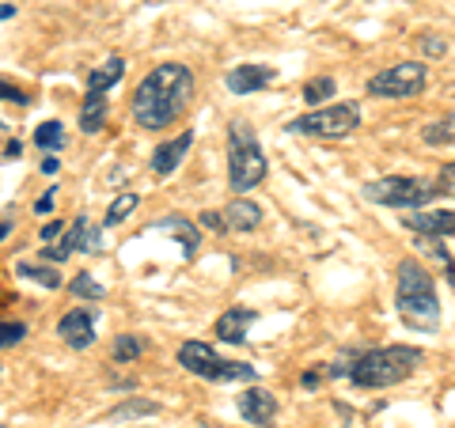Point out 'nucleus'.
<instances>
[{
  "mask_svg": "<svg viewBox=\"0 0 455 428\" xmlns=\"http://www.w3.org/2000/svg\"><path fill=\"white\" fill-rule=\"evenodd\" d=\"M440 194L436 182H421V178H403V175H387V178H376L364 186V197L376 205H387V209H406L414 212L421 205H429L433 197Z\"/></svg>",
  "mask_w": 455,
  "mask_h": 428,
  "instance_id": "6",
  "label": "nucleus"
},
{
  "mask_svg": "<svg viewBox=\"0 0 455 428\" xmlns=\"http://www.w3.org/2000/svg\"><path fill=\"white\" fill-rule=\"evenodd\" d=\"M398 277V292L395 304L403 311V319L410 326H421V330H433L440 322V299H436V277L414 258H403L395 269Z\"/></svg>",
  "mask_w": 455,
  "mask_h": 428,
  "instance_id": "2",
  "label": "nucleus"
},
{
  "mask_svg": "<svg viewBox=\"0 0 455 428\" xmlns=\"http://www.w3.org/2000/svg\"><path fill=\"white\" fill-rule=\"evenodd\" d=\"M425 80H429V73H425L421 61H398V65L383 68V73H376L372 80H368V95H376V99H410V95L425 91Z\"/></svg>",
  "mask_w": 455,
  "mask_h": 428,
  "instance_id": "8",
  "label": "nucleus"
},
{
  "mask_svg": "<svg viewBox=\"0 0 455 428\" xmlns=\"http://www.w3.org/2000/svg\"><path fill=\"white\" fill-rule=\"evenodd\" d=\"M16 273L35 281V284H46V289H61V273H57L53 266H35V262H20Z\"/></svg>",
  "mask_w": 455,
  "mask_h": 428,
  "instance_id": "21",
  "label": "nucleus"
},
{
  "mask_svg": "<svg viewBox=\"0 0 455 428\" xmlns=\"http://www.w3.org/2000/svg\"><path fill=\"white\" fill-rule=\"evenodd\" d=\"M202 224H205V227H212V232H228L220 212H202Z\"/></svg>",
  "mask_w": 455,
  "mask_h": 428,
  "instance_id": "34",
  "label": "nucleus"
},
{
  "mask_svg": "<svg viewBox=\"0 0 455 428\" xmlns=\"http://www.w3.org/2000/svg\"><path fill=\"white\" fill-rule=\"evenodd\" d=\"M0 99H8V103H27V95L8 80H0Z\"/></svg>",
  "mask_w": 455,
  "mask_h": 428,
  "instance_id": "33",
  "label": "nucleus"
},
{
  "mask_svg": "<svg viewBox=\"0 0 455 428\" xmlns=\"http://www.w3.org/2000/svg\"><path fill=\"white\" fill-rule=\"evenodd\" d=\"M61 247H68V250H84V254H95L99 247H103V239H99V232L88 224V217H76V224L68 227V235L61 239Z\"/></svg>",
  "mask_w": 455,
  "mask_h": 428,
  "instance_id": "18",
  "label": "nucleus"
},
{
  "mask_svg": "<svg viewBox=\"0 0 455 428\" xmlns=\"http://www.w3.org/2000/svg\"><path fill=\"white\" fill-rule=\"evenodd\" d=\"M35 145L42 152H57L65 145V130H61V122H42L38 130H35Z\"/></svg>",
  "mask_w": 455,
  "mask_h": 428,
  "instance_id": "23",
  "label": "nucleus"
},
{
  "mask_svg": "<svg viewBox=\"0 0 455 428\" xmlns=\"http://www.w3.org/2000/svg\"><path fill=\"white\" fill-rule=\"evenodd\" d=\"M421 349L414 345H383V349H372L353 361V372L349 379L357 383L364 391H383V387H395V383L410 379L421 368Z\"/></svg>",
  "mask_w": 455,
  "mask_h": 428,
  "instance_id": "3",
  "label": "nucleus"
},
{
  "mask_svg": "<svg viewBox=\"0 0 455 428\" xmlns=\"http://www.w3.org/2000/svg\"><path fill=\"white\" fill-rule=\"evenodd\" d=\"M42 170H46V175H57V160H42Z\"/></svg>",
  "mask_w": 455,
  "mask_h": 428,
  "instance_id": "39",
  "label": "nucleus"
},
{
  "mask_svg": "<svg viewBox=\"0 0 455 428\" xmlns=\"http://www.w3.org/2000/svg\"><path fill=\"white\" fill-rule=\"evenodd\" d=\"M57 337L73 349H92L95 345V307H76L57 322Z\"/></svg>",
  "mask_w": 455,
  "mask_h": 428,
  "instance_id": "9",
  "label": "nucleus"
},
{
  "mask_svg": "<svg viewBox=\"0 0 455 428\" xmlns=\"http://www.w3.org/2000/svg\"><path fill=\"white\" fill-rule=\"evenodd\" d=\"M331 95H334V80H331V76H323V80H311L307 88H304V99H307V103L315 107V110H319V103H323V99H331Z\"/></svg>",
  "mask_w": 455,
  "mask_h": 428,
  "instance_id": "27",
  "label": "nucleus"
},
{
  "mask_svg": "<svg viewBox=\"0 0 455 428\" xmlns=\"http://www.w3.org/2000/svg\"><path fill=\"white\" fill-rule=\"evenodd\" d=\"M137 205H140V197L137 194H118L110 202V209H107V227H118L130 212H137Z\"/></svg>",
  "mask_w": 455,
  "mask_h": 428,
  "instance_id": "24",
  "label": "nucleus"
},
{
  "mask_svg": "<svg viewBox=\"0 0 455 428\" xmlns=\"http://www.w3.org/2000/svg\"><path fill=\"white\" fill-rule=\"evenodd\" d=\"M114 361H118V364H130V361H137V356L140 353H145V341H140L137 334H118V337H114Z\"/></svg>",
  "mask_w": 455,
  "mask_h": 428,
  "instance_id": "22",
  "label": "nucleus"
},
{
  "mask_svg": "<svg viewBox=\"0 0 455 428\" xmlns=\"http://www.w3.org/2000/svg\"><path fill=\"white\" fill-rule=\"evenodd\" d=\"M156 232H171L179 242H182V254L194 258L197 247H202V239H197V224L182 220V217H167V220H156Z\"/></svg>",
  "mask_w": 455,
  "mask_h": 428,
  "instance_id": "17",
  "label": "nucleus"
},
{
  "mask_svg": "<svg viewBox=\"0 0 455 428\" xmlns=\"http://www.w3.org/2000/svg\"><path fill=\"white\" fill-rule=\"evenodd\" d=\"M0 428H4V424H0Z\"/></svg>",
  "mask_w": 455,
  "mask_h": 428,
  "instance_id": "42",
  "label": "nucleus"
},
{
  "mask_svg": "<svg viewBox=\"0 0 455 428\" xmlns=\"http://www.w3.org/2000/svg\"><path fill=\"white\" fill-rule=\"evenodd\" d=\"M421 50L429 53V57H444V53H448V42L436 38V35H425V38H421Z\"/></svg>",
  "mask_w": 455,
  "mask_h": 428,
  "instance_id": "30",
  "label": "nucleus"
},
{
  "mask_svg": "<svg viewBox=\"0 0 455 428\" xmlns=\"http://www.w3.org/2000/svg\"><path fill=\"white\" fill-rule=\"evenodd\" d=\"M436 186H440V194H451V197H455V163H448L444 170H440Z\"/></svg>",
  "mask_w": 455,
  "mask_h": 428,
  "instance_id": "31",
  "label": "nucleus"
},
{
  "mask_svg": "<svg viewBox=\"0 0 455 428\" xmlns=\"http://www.w3.org/2000/svg\"><path fill=\"white\" fill-rule=\"evenodd\" d=\"M194 103V73L179 61H164L137 83L133 91V118L140 130H167L175 125Z\"/></svg>",
  "mask_w": 455,
  "mask_h": 428,
  "instance_id": "1",
  "label": "nucleus"
},
{
  "mask_svg": "<svg viewBox=\"0 0 455 428\" xmlns=\"http://www.w3.org/2000/svg\"><path fill=\"white\" fill-rule=\"evenodd\" d=\"M190 145H194V130L179 133L175 140H167V145H160V148H156V155H152V170H156V175H160V178H164V175H175L179 163L187 160Z\"/></svg>",
  "mask_w": 455,
  "mask_h": 428,
  "instance_id": "13",
  "label": "nucleus"
},
{
  "mask_svg": "<svg viewBox=\"0 0 455 428\" xmlns=\"http://www.w3.org/2000/svg\"><path fill=\"white\" fill-rule=\"evenodd\" d=\"M425 145H455V114H448V118H436V122H429L425 125Z\"/></svg>",
  "mask_w": 455,
  "mask_h": 428,
  "instance_id": "20",
  "label": "nucleus"
},
{
  "mask_svg": "<svg viewBox=\"0 0 455 428\" xmlns=\"http://www.w3.org/2000/svg\"><path fill=\"white\" fill-rule=\"evenodd\" d=\"M16 16V4H0V20H12Z\"/></svg>",
  "mask_w": 455,
  "mask_h": 428,
  "instance_id": "38",
  "label": "nucleus"
},
{
  "mask_svg": "<svg viewBox=\"0 0 455 428\" xmlns=\"http://www.w3.org/2000/svg\"><path fill=\"white\" fill-rule=\"evenodd\" d=\"M107 110H110L107 95L103 91H88V95H84V107H80V130L88 137H95L107 125Z\"/></svg>",
  "mask_w": 455,
  "mask_h": 428,
  "instance_id": "15",
  "label": "nucleus"
},
{
  "mask_svg": "<svg viewBox=\"0 0 455 428\" xmlns=\"http://www.w3.org/2000/svg\"><path fill=\"white\" fill-rule=\"evenodd\" d=\"M254 319H259V311H251V307H228L217 319V337L228 341V345H243Z\"/></svg>",
  "mask_w": 455,
  "mask_h": 428,
  "instance_id": "14",
  "label": "nucleus"
},
{
  "mask_svg": "<svg viewBox=\"0 0 455 428\" xmlns=\"http://www.w3.org/2000/svg\"><path fill=\"white\" fill-rule=\"evenodd\" d=\"M152 413H160V406L156 402H122L118 409H110V421H122V417H152Z\"/></svg>",
  "mask_w": 455,
  "mask_h": 428,
  "instance_id": "26",
  "label": "nucleus"
},
{
  "mask_svg": "<svg viewBox=\"0 0 455 428\" xmlns=\"http://www.w3.org/2000/svg\"><path fill=\"white\" fill-rule=\"evenodd\" d=\"M68 247H61V242H50V247H42V258H50V262H65L68 258Z\"/></svg>",
  "mask_w": 455,
  "mask_h": 428,
  "instance_id": "32",
  "label": "nucleus"
},
{
  "mask_svg": "<svg viewBox=\"0 0 455 428\" xmlns=\"http://www.w3.org/2000/svg\"><path fill=\"white\" fill-rule=\"evenodd\" d=\"M444 273H448V281H451V284H455V258H451V262H448V266H444Z\"/></svg>",
  "mask_w": 455,
  "mask_h": 428,
  "instance_id": "40",
  "label": "nucleus"
},
{
  "mask_svg": "<svg viewBox=\"0 0 455 428\" xmlns=\"http://www.w3.org/2000/svg\"><path fill=\"white\" fill-rule=\"evenodd\" d=\"M361 125V107L357 103H334L323 110H311L304 118H292L289 130L304 137H346Z\"/></svg>",
  "mask_w": 455,
  "mask_h": 428,
  "instance_id": "7",
  "label": "nucleus"
},
{
  "mask_svg": "<svg viewBox=\"0 0 455 428\" xmlns=\"http://www.w3.org/2000/svg\"><path fill=\"white\" fill-rule=\"evenodd\" d=\"M403 227H410L414 235H455V209H414L410 217H403Z\"/></svg>",
  "mask_w": 455,
  "mask_h": 428,
  "instance_id": "11",
  "label": "nucleus"
},
{
  "mask_svg": "<svg viewBox=\"0 0 455 428\" xmlns=\"http://www.w3.org/2000/svg\"><path fill=\"white\" fill-rule=\"evenodd\" d=\"M23 337H27V326L23 322H0V349L20 345Z\"/></svg>",
  "mask_w": 455,
  "mask_h": 428,
  "instance_id": "29",
  "label": "nucleus"
},
{
  "mask_svg": "<svg viewBox=\"0 0 455 428\" xmlns=\"http://www.w3.org/2000/svg\"><path fill=\"white\" fill-rule=\"evenodd\" d=\"M8 232H12V220H0V239H4Z\"/></svg>",
  "mask_w": 455,
  "mask_h": 428,
  "instance_id": "41",
  "label": "nucleus"
},
{
  "mask_svg": "<svg viewBox=\"0 0 455 428\" xmlns=\"http://www.w3.org/2000/svg\"><path fill=\"white\" fill-rule=\"evenodd\" d=\"M57 235H61V224H57V220H53V224H46V227H42V242H53Z\"/></svg>",
  "mask_w": 455,
  "mask_h": 428,
  "instance_id": "36",
  "label": "nucleus"
},
{
  "mask_svg": "<svg viewBox=\"0 0 455 428\" xmlns=\"http://www.w3.org/2000/svg\"><path fill=\"white\" fill-rule=\"evenodd\" d=\"M179 364L187 368L190 376L209 379V383H239V379L259 376V368H251V364L220 361L217 349L205 345V341H187V345H179Z\"/></svg>",
  "mask_w": 455,
  "mask_h": 428,
  "instance_id": "5",
  "label": "nucleus"
},
{
  "mask_svg": "<svg viewBox=\"0 0 455 428\" xmlns=\"http://www.w3.org/2000/svg\"><path fill=\"white\" fill-rule=\"evenodd\" d=\"M220 217H224L228 232H254V227L262 224V209L254 205V202H232V205L220 212Z\"/></svg>",
  "mask_w": 455,
  "mask_h": 428,
  "instance_id": "16",
  "label": "nucleus"
},
{
  "mask_svg": "<svg viewBox=\"0 0 455 428\" xmlns=\"http://www.w3.org/2000/svg\"><path fill=\"white\" fill-rule=\"evenodd\" d=\"M20 152H23V145H20V140H12L4 155H8V160H20Z\"/></svg>",
  "mask_w": 455,
  "mask_h": 428,
  "instance_id": "37",
  "label": "nucleus"
},
{
  "mask_svg": "<svg viewBox=\"0 0 455 428\" xmlns=\"http://www.w3.org/2000/svg\"><path fill=\"white\" fill-rule=\"evenodd\" d=\"M418 250L433 254L440 266H448V262H451V254H448V247H444V239H436V235H418Z\"/></svg>",
  "mask_w": 455,
  "mask_h": 428,
  "instance_id": "28",
  "label": "nucleus"
},
{
  "mask_svg": "<svg viewBox=\"0 0 455 428\" xmlns=\"http://www.w3.org/2000/svg\"><path fill=\"white\" fill-rule=\"evenodd\" d=\"M50 209H53V190H50L46 197H38V202H35V212H38V217H46Z\"/></svg>",
  "mask_w": 455,
  "mask_h": 428,
  "instance_id": "35",
  "label": "nucleus"
},
{
  "mask_svg": "<svg viewBox=\"0 0 455 428\" xmlns=\"http://www.w3.org/2000/svg\"><path fill=\"white\" fill-rule=\"evenodd\" d=\"M122 76H125V61H122V57H107L103 65L88 73V91H103L107 95Z\"/></svg>",
  "mask_w": 455,
  "mask_h": 428,
  "instance_id": "19",
  "label": "nucleus"
},
{
  "mask_svg": "<svg viewBox=\"0 0 455 428\" xmlns=\"http://www.w3.org/2000/svg\"><path fill=\"white\" fill-rule=\"evenodd\" d=\"M235 409H239V417L251 421V424H259V428H269L277 421V398L269 394L266 387H251L235 398Z\"/></svg>",
  "mask_w": 455,
  "mask_h": 428,
  "instance_id": "10",
  "label": "nucleus"
},
{
  "mask_svg": "<svg viewBox=\"0 0 455 428\" xmlns=\"http://www.w3.org/2000/svg\"><path fill=\"white\" fill-rule=\"evenodd\" d=\"M68 292L80 296V299H103V296H107V289H103V284H99V281L88 273V269H84V273H76L73 281H68Z\"/></svg>",
  "mask_w": 455,
  "mask_h": 428,
  "instance_id": "25",
  "label": "nucleus"
},
{
  "mask_svg": "<svg viewBox=\"0 0 455 428\" xmlns=\"http://www.w3.org/2000/svg\"><path fill=\"white\" fill-rule=\"evenodd\" d=\"M274 65H235L232 73H228V91L232 95H254L262 91L266 83H274Z\"/></svg>",
  "mask_w": 455,
  "mask_h": 428,
  "instance_id": "12",
  "label": "nucleus"
},
{
  "mask_svg": "<svg viewBox=\"0 0 455 428\" xmlns=\"http://www.w3.org/2000/svg\"><path fill=\"white\" fill-rule=\"evenodd\" d=\"M228 178H232V190L239 194L254 190L266 178V152L247 122L228 125Z\"/></svg>",
  "mask_w": 455,
  "mask_h": 428,
  "instance_id": "4",
  "label": "nucleus"
}]
</instances>
